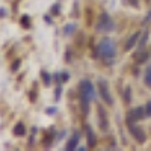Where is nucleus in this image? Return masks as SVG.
<instances>
[{
  "label": "nucleus",
  "mask_w": 151,
  "mask_h": 151,
  "mask_svg": "<svg viewBox=\"0 0 151 151\" xmlns=\"http://www.w3.org/2000/svg\"><path fill=\"white\" fill-rule=\"evenodd\" d=\"M59 97H60V86L56 88V100H59Z\"/></svg>",
  "instance_id": "b1692460"
},
{
  "label": "nucleus",
  "mask_w": 151,
  "mask_h": 151,
  "mask_svg": "<svg viewBox=\"0 0 151 151\" xmlns=\"http://www.w3.org/2000/svg\"><path fill=\"white\" fill-rule=\"evenodd\" d=\"M3 17H5V9L0 8V18H3Z\"/></svg>",
  "instance_id": "393cba45"
},
{
  "label": "nucleus",
  "mask_w": 151,
  "mask_h": 151,
  "mask_svg": "<svg viewBox=\"0 0 151 151\" xmlns=\"http://www.w3.org/2000/svg\"><path fill=\"white\" fill-rule=\"evenodd\" d=\"M76 29H77V26H76V24H67V26L64 27V33H65V35H71Z\"/></svg>",
  "instance_id": "4468645a"
},
{
  "label": "nucleus",
  "mask_w": 151,
  "mask_h": 151,
  "mask_svg": "<svg viewBox=\"0 0 151 151\" xmlns=\"http://www.w3.org/2000/svg\"><path fill=\"white\" fill-rule=\"evenodd\" d=\"M20 23H21V26H23L24 29H29V27H30V18H29V15H23V17L20 18Z\"/></svg>",
  "instance_id": "ddd939ff"
},
{
  "label": "nucleus",
  "mask_w": 151,
  "mask_h": 151,
  "mask_svg": "<svg viewBox=\"0 0 151 151\" xmlns=\"http://www.w3.org/2000/svg\"><path fill=\"white\" fill-rule=\"evenodd\" d=\"M79 141H80V133H79V132H74L73 137L67 142L65 150H67V151H73V150H76V148L79 147Z\"/></svg>",
  "instance_id": "1a4fd4ad"
},
{
  "label": "nucleus",
  "mask_w": 151,
  "mask_h": 151,
  "mask_svg": "<svg viewBox=\"0 0 151 151\" xmlns=\"http://www.w3.org/2000/svg\"><path fill=\"white\" fill-rule=\"evenodd\" d=\"M134 59H136V64H144V62H147V59H148V53L145 52V50H139V52L134 55Z\"/></svg>",
  "instance_id": "f8f14e48"
},
{
  "label": "nucleus",
  "mask_w": 151,
  "mask_h": 151,
  "mask_svg": "<svg viewBox=\"0 0 151 151\" xmlns=\"http://www.w3.org/2000/svg\"><path fill=\"white\" fill-rule=\"evenodd\" d=\"M97 30L98 32H112L115 30V23L110 18L107 12H101L98 21H97Z\"/></svg>",
  "instance_id": "7ed1b4c3"
},
{
  "label": "nucleus",
  "mask_w": 151,
  "mask_h": 151,
  "mask_svg": "<svg viewBox=\"0 0 151 151\" xmlns=\"http://www.w3.org/2000/svg\"><path fill=\"white\" fill-rule=\"evenodd\" d=\"M62 76H60V80L62 82H67V80H70V74L68 73H60Z\"/></svg>",
  "instance_id": "4be33fe9"
},
{
  "label": "nucleus",
  "mask_w": 151,
  "mask_h": 151,
  "mask_svg": "<svg viewBox=\"0 0 151 151\" xmlns=\"http://www.w3.org/2000/svg\"><path fill=\"white\" fill-rule=\"evenodd\" d=\"M125 98V103H130L132 101V89H130V86H127V88H125V95H124Z\"/></svg>",
  "instance_id": "f3484780"
},
{
  "label": "nucleus",
  "mask_w": 151,
  "mask_h": 151,
  "mask_svg": "<svg viewBox=\"0 0 151 151\" xmlns=\"http://www.w3.org/2000/svg\"><path fill=\"white\" fill-rule=\"evenodd\" d=\"M98 125H100V129H101L103 132H107V129H109L107 116H106V113L101 110V107H98Z\"/></svg>",
  "instance_id": "0eeeda50"
},
{
  "label": "nucleus",
  "mask_w": 151,
  "mask_h": 151,
  "mask_svg": "<svg viewBox=\"0 0 151 151\" xmlns=\"http://www.w3.org/2000/svg\"><path fill=\"white\" fill-rule=\"evenodd\" d=\"M97 55L104 64L110 65L116 58V45L110 38H103L97 45Z\"/></svg>",
  "instance_id": "f257e3e1"
},
{
  "label": "nucleus",
  "mask_w": 151,
  "mask_h": 151,
  "mask_svg": "<svg viewBox=\"0 0 151 151\" xmlns=\"http://www.w3.org/2000/svg\"><path fill=\"white\" fill-rule=\"evenodd\" d=\"M79 95H80V104H82V110L85 115H88L89 112V104L95 98V89L91 80H82L79 85Z\"/></svg>",
  "instance_id": "f03ea898"
},
{
  "label": "nucleus",
  "mask_w": 151,
  "mask_h": 151,
  "mask_svg": "<svg viewBox=\"0 0 151 151\" xmlns=\"http://www.w3.org/2000/svg\"><path fill=\"white\" fill-rule=\"evenodd\" d=\"M59 8H60V6H59V3H58L56 6H53V8H52V15H59Z\"/></svg>",
  "instance_id": "412c9836"
},
{
  "label": "nucleus",
  "mask_w": 151,
  "mask_h": 151,
  "mask_svg": "<svg viewBox=\"0 0 151 151\" xmlns=\"http://www.w3.org/2000/svg\"><path fill=\"white\" fill-rule=\"evenodd\" d=\"M47 113H48V115H55V113H56V107H48Z\"/></svg>",
  "instance_id": "5701e85b"
},
{
  "label": "nucleus",
  "mask_w": 151,
  "mask_h": 151,
  "mask_svg": "<svg viewBox=\"0 0 151 151\" xmlns=\"http://www.w3.org/2000/svg\"><path fill=\"white\" fill-rule=\"evenodd\" d=\"M144 116H147V113H145V107H134V109L129 110V113H127V125L134 124L136 121L142 119Z\"/></svg>",
  "instance_id": "39448f33"
},
{
  "label": "nucleus",
  "mask_w": 151,
  "mask_h": 151,
  "mask_svg": "<svg viewBox=\"0 0 151 151\" xmlns=\"http://www.w3.org/2000/svg\"><path fill=\"white\" fill-rule=\"evenodd\" d=\"M98 91H100V95H101L103 101L107 106H113V98H112V94H110V89H109L107 80H104V79L98 80Z\"/></svg>",
  "instance_id": "20e7f679"
},
{
  "label": "nucleus",
  "mask_w": 151,
  "mask_h": 151,
  "mask_svg": "<svg viewBox=\"0 0 151 151\" xmlns=\"http://www.w3.org/2000/svg\"><path fill=\"white\" fill-rule=\"evenodd\" d=\"M85 132H86L88 147H89V148H94V147L97 145V137H95V133H94V130L89 127V125H86V127H85Z\"/></svg>",
  "instance_id": "6e6552de"
},
{
  "label": "nucleus",
  "mask_w": 151,
  "mask_h": 151,
  "mask_svg": "<svg viewBox=\"0 0 151 151\" xmlns=\"http://www.w3.org/2000/svg\"><path fill=\"white\" fill-rule=\"evenodd\" d=\"M129 129H130V133L133 134V137L139 142V144H144L147 141V136H145V132L141 129V127H137V125L134 124H130L129 125Z\"/></svg>",
  "instance_id": "423d86ee"
},
{
  "label": "nucleus",
  "mask_w": 151,
  "mask_h": 151,
  "mask_svg": "<svg viewBox=\"0 0 151 151\" xmlns=\"http://www.w3.org/2000/svg\"><path fill=\"white\" fill-rule=\"evenodd\" d=\"M132 5H133L134 8H137V6H139V3H137V0H132Z\"/></svg>",
  "instance_id": "a878e982"
},
{
  "label": "nucleus",
  "mask_w": 151,
  "mask_h": 151,
  "mask_svg": "<svg viewBox=\"0 0 151 151\" xmlns=\"http://www.w3.org/2000/svg\"><path fill=\"white\" fill-rule=\"evenodd\" d=\"M141 36V33L139 32H136V33H133L130 38H129V41L125 42V50H132L133 47H134V44H136V41H137V38Z\"/></svg>",
  "instance_id": "9b49d317"
},
{
  "label": "nucleus",
  "mask_w": 151,
  "mask_h": 151,
  "mask_svg": "<svg viewBox=\"0 0 151 151\" xmlns=\"http://www.w3.org/2000/svg\"><path fill=\"white\" fill-rule=\"evenodd\" d=\"M20 65H21V60H20V59H17V60H14V64H12L11 70H12V71H17V70L20 68Z\"/></svg>",
  "instance_id": "6ab92c4d"
},
{
  "label": "nucleus",
  "mask_w": 151,
  "mask_h": 151,
  "mask_svg": "<svg viewBox=\"0 0 151 151\" xmlns=\"http://www.w3.org/2000/svg\"><path fill=\"white\" fill-rule=\"evenodd\" d=\"M145 113H147V116H151V101L147 103V106H145Z\"/></svg>",
  "instance_id": "aec40b11"
},
{
  "label": "nucleus",
  "mask_w": 151,
  "mask_h": 151,
  "mask_svg": "<svg viewBox=\"0 0 151 151\" xmlns=\"http://www.w3.org/2000/svg\"><path fill=\"white\" fill-rule=\"evenodd\" d=\"M14 134L18 136V137H23L24 134H26V125H24L23 122H17L15 127H14Z\"/></svg>",
  "instance_id": "9d476101"
},
{
  "label": "nucleus",
  "mask_w": 151,
  "mask_h": 151,
  "mask_svg": "<svg viewBox=\"0 0 151 151\" xmlns=\"http://www.w3.org/2000/svg\"><path fill=\"white\" fill-rule=\"evenodd\" d=\"M41 79L44 80V85L45 86H50V74L47 71H41Z\"/></svg>",
  "instance_id": "2eb2a0df"
},
{
  "label": "nucleus",
  "mask_w": 151,
  "mask_h": 151,
  "mask_svg": "<svg viewBox=\"0 0 151 151\" xmlns=\"http://www.w3.org/2000/svg\"><path fill=\"white\" fill-rule=\"evenodd\" d=\"M147 38H148V32H144V35H142V38H141V44L137 45V48H139V50H144V45H145V42H147Z\"/></svg>",
  "instance_id": "a211bd4d"
},
{
  "label": "nucleus",
  "mask_w": 151,
  "mask_h": 151,
  "mask_svg": "<svg viewBox=\"0 0 151 151\" xmlns=\"http://www.w3.org/2000/svg\"><path fill=\"white\" fill-rule=\"evenodd\" d=\"M144 80H145V85L151 88V68L147 70V73H145V79H144Z\"/></svg>",
  "instance_id": "dca6fc26"
}]
</instances>
